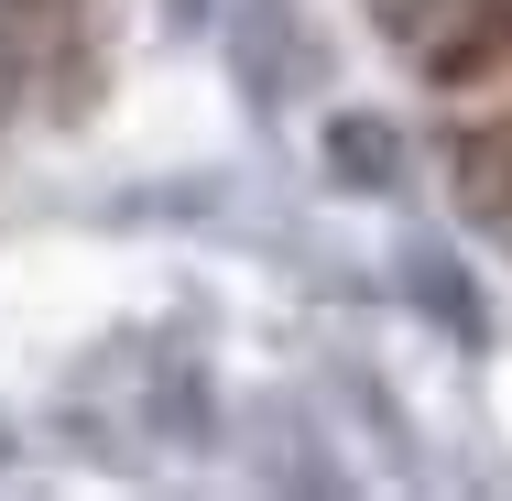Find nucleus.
I'll return each instance as SVG.
<instances>
[{
  "label": "nucleus",
  "instance_id": "f257e3e1",
  "mask_svg": "<svg viewBox=\"0 0 512 501\" xmlns=\"http://www.w3.org/2000/svg\"><path fill=\"white\" fill-rule=\"evenodd\" d=\"M425 77H436V120H447V153L480 218L512 229V0H469L425 44Z\"/></svg>",
  "mask_w": 512,
  "mask_h": 501
}]
</instances>
